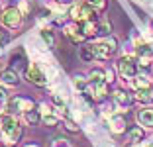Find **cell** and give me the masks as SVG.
Instances as JSON below:
<instances>
[{"label":"cell","instance_id":"cell-1","mask_svg":"<svg viewBox=\"0 0 153 147\" xmlns=\"http://www.w3.org/2000/svg\"><path fill=\"white\" fill-rule=\"evenodd\" d=\"M0 131L6 135V141L8 143L18 141L20 135H22V129H20L18 122H16V118H12V116H2L0 118Z\"/></svg>","mask_w":153,"mask_h":147},{"label":"cell","instance_id":"cell-2","mask_svg":"<svg viewBox=\"0 0 153 147\" xmlns=\"http://www.w3.org/2000/svg\"><path fill=\"white\" fill-rule=\"evenodd\" d=\"M88 47H90V51L94 53V57L106 59L116 51L118 43H116L114 37H106V39H102V41H96V43H88Z\"/></svg>","mask_w":153,"mask_h":147},{"label":"cell","instance_id":"cell-3","mask_svg":"<svg viewBox=\"0 0 153 147\" xmlns=\"http://www.w3.org/2000/svg\"><path fill=\"white\" fill-rule=\"evenodd\" d=\"M0 22L4 24L6 27H10V30L20 27V24H22V10L20 8H6L2 12V16H0Z\"/></svg>","mask_w":153,"mask_h":147},{"label":"cell","instance_id":"cell-4","mask_svg":"<svg viewBox=\"0 0 153 147\" xmlns=\"http://www.w3.org/2000/svg\"><path fill=\"white\" fill-rule=\"evenodd\" d=\"M26 76H27V80L32 82V85H36V86H45L47 85V75H45L43 71H41L37 65H32V67L26 71Z\"/></svg>","mask_w":153,"mask_h":147},{"label":"cell","instance_id":"cell-5","mask_svg":"<svg viewBox=\"0 0 153 147\" xmlns=\"http://www.w3.org/2000/svg\"><path fill=\"white\" fill-rule=\"evenodd\" d=\"M118 69H120V73L124 76H135V73H137V63L131 57H122L120 61H118Z\"/></svg>","mask_w":153,"mask_h":147},{"label":"cell","instance_id":"cell-6","mask_svg":"<svg viewBox=\"0 0 153 147\" xmlns=\"http://www.w3.org/2000/svg\"><path fill=\"white\" fill-rule=\"evenodd\" d=\"M0 80L8 86H16L18 85V73L14 71V69H4V71H0Z\"/></svg>","mask_w":153,"mask_h":147},{"label":"cell","instance_id":"cell-7","mask_svg":"<svg viewBox=\"0 0 153 147\" xmlns=\"http://www.w3.org/2000/svg\"><path fill=\"white\" fill-rule=\"evenodd\" d=\"M79 30L82 31V36H94V33H98V26L94 24V20H81L79 22Z\"/></svg>","mask_w":153,"mask_h":147},{"label":"cell","instance_id":"cell-8","mask_svg":"<svg viewBox=\"0 0 153 147\" xmlns=\"http://www.w3.org/2000/svg\"><path fill=\"white\" fill-rule=\"evenodd\" d=\"M137 55H140V63L145 67V65H149V61L153 59V49L147 47V45H140V47H137Z\"/></svg>","mask_w":153,"mask_h":147},{"label":"cell","instance_id":"cell-9","mask_svg":"<svg viewBox=\"0 0 153 147\" xmlns=\"http://www.w3.org/2000/svg\"><path fill=\"white\" fill-rule=\"evenodd\" d=\"M137 122L141 125H153V110L151 108H145V110L137 112Z\"/></svg>","mask_w":153,"mask_h":147},{"label":"cell","instance_id":"cell-10","mask_svg":"<svg viewBox=\"0 0 153 147\" xmlns=\"http://www.w3.org/2000/svg\"><path fill=\"white\" fill-rule=\"evenodd\" d=\"M137 100L140 102H145V104H149V102H153V88L151 86H145V88H140L137 90Z\"/></svg>","mask_w":153,"mask_h":147},{"label":"cell","instance_id":"cell-11","mask_svg":"<svg viewBox=\"0 0 153 147\" xmlns=\"http://www.w3.org/2000/svg\"><path fill=\"white\" fill-rule=\"evenodd\" d=\"M96 18V8L90 4H82L81 6V20H94Z\"/></svg>","mask_w":153,"mask_h":147},{"label":"cell","instance_id":"cell-12","mask_svg":"<svg viewBox=\"0 0 153 147\" xmlns=\"http://www.w3.org/2000/svg\"><path fill=\"white\" fill-rule=\"evenodd\" d=\"M81 30H76L75 26H67V30H65V36L69 37V39L73 41V43H79V41H82V33H79Z\"/></svg>","mask_w":153,"mask_h":147},{"label":"cell","instance_id":"cell-13","mask_svg":"<svg viewBox=\"0 0 153 147\" xmlns=\"http://www.w3.org/2000/svg\"><path fill=\"white\" fill-rule=\"evenodd\" d=\"M88 76H90V82H92V85H102V82H106V73H104L102 69H94Z\"/></svg>","mask_w":153,"mask_h":147},{"label":"cell","instance_id":"cell-14","mask_svg":"<svg viewBox=\"0 0 153 147\" xmlns=\"http://www.w3.org/2000/svg\"><path fill=\"white\" fill-rule=\"evenodd\" d=\"M128 137H130L131 143H140L143 139V129L141 128H130L128 129Z\"/></svg>","mask_w":153,"mask_h":147},{"label":"cell","instance_id":"cell-15","mask_svg":"<svg viewBox=\"0 0 153 147\" xmlns=\"http://www.w3.org/2000/svg\"><path fill=\"white\" fill-rule=\"evenodd\" d=\"M6 110H8L10 114L24 110V100H20V98H10V100H8V108H6Z\"/></svg>","mask_w":153,"mask_h":147},{"label":"cell","instance_id":"cell-16","mask_svg":"<svg viewBox=\"0 0 153 147\" xmlns=\"http://www.w3.org/2000/svg\"><path fill=\"white\" fill-rule=\"evenodd\" d=\"M92 96H94L96 100H102V98L106 96V82H102V85H92Z\"/></svg>","mask_w":153,"mask_h":147},{"label":"cell","instance_id":"cell-17","mask_svg":"<svg viewBox=\"0 0 153 147\" xmlns=\"http://www.w3.org/2000/svg\"><path fill=\"white\" fill-rule=\"evenodd\" d=\"M24 118H26V122H27V124L36 125L37 122H39V112H37V110H33V108H32V110H27L26 114H24Z\"/></svg>","mask_w":153,"mask_h":147},{"label":"cell","instance_id":"cell-18","mask_svg":"<svg viewBox=\"0 0 153 147\" xmlns=\"http://www.w3.org/2000/svg\"><path fill=\"white\" fill-rule=\"evenodd\" d=\"M114 100H116L118 104H122V106H128V104H130V96H128L126 92H122V90H116V92H114Z\"/></svg>","mask_w":153,"mask_h":147},{"label":"cell","instance_id":"cell-19","mask_svg":"<svg viewBox=\"0 0 153 147\" xmlns=\"http://www.w3.org/2000/svg\"><path fill=\"white\" fill-rule=\"evenodd\" d=\"M41 39H43V43L47 45V47H53V43H55L53 33H51L49 30H41Z\"/></svg>","mask_w":153,"mask_h":147},{"label":"cell","instance_id":"cell-20","mask_svg":"<svg viewBox=\"0 0 153 147\" xmlns=\"http://www.w3.org/2000/svg\"><path fill=\"white\" fill-rule=\"evenodd\" d=\"M134 86L140 90V88H145V86H151V85H149L147 76H137V79H134Z\"/></svg>","mask_w":153,"mask_h":147},{"label":"cell","instance_id":"cell-21","mask_svg":"<svg viewBox=\"0 0 153 147\" xmlns=\"http://www.w3.org/2000/svg\"><path fill=\"white\" fill-rule=\"evenodd\" d=\"M73 82H75V86H76V88H79V90H86V80H85V76L76 75Z\"/></svg>","mask_w":153,"mask_h":147},{"label":"cell","instance_id":"cell-22","mask_svg":"<svg viewBox=\"0 0 153 147\" xmlns=\"http://www.w3.org/2000/svg\"><path fill=\"white\" fill-rule=\"evenodd\" d=\"M90 6H94L96 10H104L106 8V0H88Z\"/></svg>","mask_w":153,"mask_h":147},{"label":"cell","instance_id":"cell-23","mask_svg":"<svg viewBox=\"0 0 153 147\" xmlns=\"http://www.w3.org/2000/svg\"><path fill=\"white\" fill-rule=\"evenodd\" d=\"M110 31H112V26H110L108 22H104V24H100V26H98V33H104V36H108Z\"/></svg>","mask_w":153,"mask_h":147},{"label":"cell","instance_id":"cell-24","mask_svg":"<svg viewBox=\"0 0 153 147\" xmlns=\"http://www.w3.org/2000/svg\"><path fill=\"white\" fill-rule=\"evenodd\" d=\"M81 55H82V59H86V61H90V59H94V53L90 51V47H88V45H86V47H82Z\"/></svg>","mask_w":153,"mask_h":147},{"label":"cell","instance_id":"cell-25","mask_svg":"<svg viewBox=\"0 0 153 147\" xmlns=\"http://www.w3.org/2000/svg\"><path fill=\"white\" fill-rule=\"evenodd\" d=\"M71 18L81 22V6H73L71 8Z\"/></svg>","mask_w":153,"mask_h":147},{"label":"cell","instance_id":"cell-26","mask_svg":"<svg viewBox=\"0 0 153 147\" xmlns=\"http://www.w3.org/2000/svg\"><path fill=\"white\" fill-rule=\"evenodd\" d=\"M43 122L47 125H55V124H57V118H55L53 114H45V116H43Z\"/></svg>","mask_w":153,"mask_h":147},{"label":"cell","instance_id":"cell-27","mask_svg":"<svg viewBox=\"0 0 153 147\" xmlns=\"http://www.w3.org/2000/svg\"><path fill=\"white\" fill-rule=\"evenodd\" d=\"M114 131H124V122L120 120V118H116V120H114Z\"/></svg>","mask_w":153,"mask_h":147},{"label":"cell","instance_id":"cell-28","mask_svg":"<svg viewBox=\"0 0 153 147\" xmlns=\"http://www.w3.org/2000/svg\"><path fill=\"white\" fill-rule=\"evenodd\" d=\"M106 80H110V82L114 80V73L112 71H106Z\"/></svg>","mask_w":153,"mask_h":147},{"label":"cell","instance_id":"cell-29","mask_svg":"<svg viewBox=\"0 0 153 147\" xmlns=\"http://www.w3.org/2000/svg\"><path fill=\"white\" fill-rule=\"evenodd\" d=\"M6 100V92H4V88H0V102H4Z\"/></svg>","mask_w":153,"mask_h":147},{"label":"cell","instance_id":"cell-30","mask_svg":"<svg viewBox=\"0 0 153 147\" xmlns=\"http://www.w3.org/2000/svg\"><path fill=\"white\" fill-rule=\"evenodd\" d=\"M55 2H59V4H71L73 0H55Z\"/></svg>","mask_w":153,"mask_h":147},{"label":"cell","instance_id":"cell-31","mask_svg":"<svg viewBox=\"0 0 153 147\" xmlns=\"http://www.w3.org/2000/svg\"><path fill=\"white\" fill-rule=\"evenodd\" d=\"M100 147H114V145H110V143H100Z\"/></svg>","mask_w":153,"mask_h":147},{"label":"cell","instance_id":"cell-32","mask_svg":"<svg viewBox=\"0 0 153 147\" xmlns=\"http://www.w3.org/2000/svg\"><path fill=\"white\" fill-rule=\"evenodd\" d=\"M26 147H37V145H26Z\"/></svg>","mask_w":153,"mask_h":147}]
</instances>
